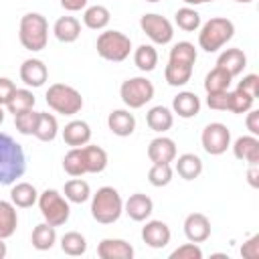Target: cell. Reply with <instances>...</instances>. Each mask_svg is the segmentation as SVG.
Returning a JSON list of instances; mask_svg holds the SVG:
<instances>
[{
	"mask_svg": "<svg viewBox=\"0 0 259 259\" xmlns=\"http://www.w3.org/2000/svg\"><path fill=\"white\" fill-rule=\"evenodd\" d=\"M18 75H20V81L26 87H32L34 89V87H42L47 83L49 69H47V65L40 59H26V61H22Z\"/></svg>",
	"mask_w": 259,
	"mask_h": 259,
	"instance_id": "12",
	"label": "cell"
},
{
	"mask_svg": "<svg viewBox=\"0 0 259 259\" xmlns=\"http://www.w3.org/2000/svg\"><path fill=\"white\" fill-rule=\"evenodd\" d=\"M146 123L152 132L164 134L174 125V113H172V109H168L164 105H154L146 113Z\"/></svg>",
	"mask_w": 259,
	"mask_h": 259,
	"instance_id": "24",
	"label": "cell"
},
{
	"mask_svg": "<svg viewBox=\"0 0 259 259\" xmlns=\"http://www.w3.org/2000/svg\"><path fill=\"white\" fill-rule=\"evenodd\" d=\"M235 2H239V4H249V2H253V0H235Z\"/></svg>",
	"mask_w": 259,
	"mask_h": 259,
	"instance_id": "54",
	"label": "cell"
},
{
	"mask_svg": "<svg viewBox=\"0 0 259 259\" xmlns=\"http://www.w3.org/2000/svg\"><path fill=\"white\" fill-rule=\"evenodd\" d=\"M63 194L69 202H75V204H83L91 198V186L89 182H85L81 176H75L71 180L65 182V188H63Z\"/></svg>",
	"mask_w": 259,
	"mask_h": 259,
	"instance_id": "27",
	"label": "cell"
},
{
	"mask_svg": "<svg viewBox=\"0 0 259 259\" xmlns=\"http://www.w3.org/2000/svg\"><path fill=\"white\" fill-rule=\"evenodd\" d=\"M233 154L245 164H259V138L251 134L237 138L233 142Z\"/></svg>",
	"mask_w": 259,
	"mask_h": 259,
	"instance_id": "19",
	"label": "cell"
},
{
	"mask_svg": "<svg viewBox=\"0 0 259 259\" xmlns=\"http://www.w3.org/2000/svg\"><path fill=\"white\" fill-rule=\"evenodd\" d=\"M170 259H202V249L198 243H184L170 253Z\"/></svg>",
	"mask_w": 259,
	"mask_h": 259,
	"instance_id": "43",
	"label": "cell"
},
{
	"mask_svg": "<svg viewBox=\"0 0 259 259\" xmlns=\"http://www.w3.org/2000/svg\"><path fill=\"white\" fill-rule=\"evenodd\" d=\"M63 140L71 148H79V146L89 144V140H91V127H89V123L83 121V119L69 121L65 125V130H63Z\"/></svg>",
	"mask_w": 259,
	"mask_h": 259,
	"instance_id": "23",
	"label": "cell"
},
{
	"mask_svg": "<svg viewBox=\"0 0 259 259\" xmlns=\"http://www.w3.org/2000/svg\"><path fill=\"white\" fill-rule=\"evenodd\" d=\"M134 65L142 71V73H150L156 69L158 65V51L154 49V45H140L134 51Z\"/></svg>",
	"mask_w": 259,
	"mask_h": 259,
	"instance_id": "33",
	"label": "cell"
},
{
	"mask_svg": "<svg viewBox=\"0 0 259 259\" xmlns=\"http://www.w3.org/2000/svg\"><path fill=\"white\" fill-rule=\"evenodd\" d=\"M123 212V198L113 186H101L91 194V217L101 225H113Z\"/></svg>",
	"mask_w": 259,
	"mask_h": 259,
	"instance_id": "2",
	"label": "cell"
},
{
	"mask_svg": "<svg viewBox=\"0 0 259 259\" xmlns=\"http://www.w3.org/2000/svg\"><path fill=\"white\" fill-rule=\"evenodd\" d=\"M172 176H174V170L170 164H152L148 170V182L156 188L168 186L172 182Z\"/></svg>",
	"mask_w": 259,
	"mask_h": 259,
	"instance_id": "40",
	"label": "cell"
},
{
	"mask_svg": "<svg viewBox=\"0 0 259 259\" xmlns=\"http://www.w3.org/2000/svg\"><path fill=\"white\" fill-rule=\"evenodd\" d=\"M36 121H38V111H34V109H26V111L14 115V125L18 130V134H22V136H34Z\"/></svg>",
	"mask_w": 259,
	"mask_h": 259,
	"instance_id": "42",
	"label": "cell"
},
{
	"mask_svg": "<svg viewBox=\"0 0 259 259\" xmlns=\"http://www.w3.org/2000/svg\"><path fill=\"white\" fill-rule=\"evenodd\" d=\"M231 83H233V77H231L225 69L214 67V69H210V71L206 73V77H204V91H206V93L229 91Z\"/></svg>",
	"mask_w": 259,
	"mask_h": 259,
	"instance_id": "34",
	"label": "cell"
},
{
	"mask_svg": "<svg viewBox=\"0 0 259 259\" xmlns=\"http://www.w3.org/2000/svg\"><path fill=\"white\" fill-rule=\"evenodd\" d=\"M38 200V190L30 182H14L10 190V202L18 208H30Z\"/></svg>",
	"mask_w": 259,
	"mask_h": 259,
	"instance_id": "26",
	"label": "cell"
},
{
	"mask_svg": "<svg viewBox=\"0 0 259 259\" xmlns=\"http://www.w3.org/2000/svg\"><path fill=\"white\" fill-rule=\"evenodd\" d=\"M6 253H8L6 243H4V239H0V259H4V257H6Z\"/></svg>",
	"mask_w": 259,
	"mask_h": 259,
	"instance_id": "52",
	"label": "cell"
},
{
	"mask_svg": "<svg viewBox=\"0 0 259 259\" xmlns=\"http://www.w3.org/2000/svg\"><path fill=\"white\" fill-rule=\"evenodd\" d=\"M168 61L184 63V65H192V67H194V63H196V49H194V45L188 42V40H180V42H176V45L170 49Z\"/></svg>",
	"mask_w": 259,
	"mask_h": 259,
	"instance_id": "38",
	"label": "cell"
},
{
	"mask_svg": "<svg viewBox=\"0 0 259 259\" xmlns=\"http://www.w3.org/2000/svg\"><path fill=\"white\" fill-rule=\"evenodd\" d=\"M30 243H32V247L36 251H49V249H53V245L57 243V231H55V227L49 225V223H38L32 229Z\"/></svg>",
	"mask_w": 259,
	"mask_h": 259,
	"instance_id": "29",
	"label": "cell"
},
{
	"mask_svg": "<svg viewBox=\"0 0 259 259\" xmlns=\"http://www.w3.org/2000/svg\"><path fill=\"white\" fill-rule=\"evenodd\" d=\"M99 259H132L134 247L125 239H101L97 245Z\"/></svg>",
	"mask_w": 259,
	"mask_h": 259,
	"instance_id": "16",
	"label": "cell"
},
{
	"mask_svg": "<svg viewBox=\"0 0 259 259\" xmlns=\"http://www.w3.org/2000/svg\"><path fill=\"white\" fill-rule=\"evenodd\" d=\"M95 49H97V55L103 61L121 63L132 53V40H130L127 34H123L119 30H105L97 36Z\"/></svg>",
	"mask_w": 259,
	"mask_h": 259,
	"instance_id": "7",
	"label": "cell"
},
{
	"mask_svg": "<svg viewBox=\"0 0 259 259\" xmlns=\"http://www.w3.org/2000/svg\"><path fill=\"white\" fill-rule=\"evenodd\" d=\"M154 83L146 77H130L119 87V97L130 109H140L154 99Z\"/></svg>",
	"mask_w": 259,
	"mask_h": 259,
	"instance_id": "8",
	"label": "cell"
},
{
	"mask_svg": "<svg viewBox=\"0 0 259 259\" xmlns=\"http://www.w3.org/2000/svg\"><path fill=\"white\" fill-rule=\"evenodd\" d=\"M192 65H184V63H174L168 61L166 69H164V79L170 87H184L190 77H192Z\"/></svg>",
	"mask_w": 259,
	"mask_h": 259,
	"instance_id": "28",
	"label": "cell"
},
{
	"mask_svg": "<svg viewBox=\"0 0 259 259\" xmlns=\"http://www.w3.org/2000/svg\"><path fill=\"white\" fill-rule=\"evenodd\" d=\"M53 34L59 42H75L81 36V22L75 16H61L53 24Z\"/></svg>",
	"mask_w": 259,
	"mask_h": 259,
	"instance_id": "22",
	"label": "cell"
},
{
	"mask_svg": "<svg viewBox=\"0 0 259 259\" xmlns=\"http://www.w3.org/2000/svg\"><path fill=\"white\" fill-rule=\"evenodd\" d=\"M245 125H247V130H249L251 136H257L259 138V111L257 109H249L247 111Z\"/></svg>",
	"mask_w": 259,
	"mask_h": 259,
	"instance_id": "48",
	"label": "cell"
},
{
	"mask_svg": "<svg viewBox=\"0 0 259 259\" xmlns=\"http://www.w3.org/2000/svg\"><path fill=\"white\" fill-rule=\"evenodd\" d=\"M140 28L142 32L154 42V45H168L174 38V26L172 22L156 12H146L140 16Z\"/></svg>",
	"mask_w": 259,
	"mask_h": 259,
	"instance_id": "9",
	"label": "cell"
},
{
	"mask_svg": "<svg viewBox=\"0 0 259 259\" xmlns=\"http://www.w3.org/2000/svg\"><path fill=\"white\" fill-rule=\"evenodd\" d=\"M148 158L152 164H170L176 158V144L172 138L158 136L148 144Z\"/></svg>",
	"mask_w": 259,
	"mask_h": 259,
	"instance_id": "15",
	"label": "cell"
},
{
	"mask_svg": "<svg viewBox=\"0 0 259 259\" xmlns=\"http://www.w3.org/2000/svg\"><path fill=\"white\" fill-rule=\"evenodd\" d=\"M26 172V154L8 134L0 132V186H12Z\"/></svg>",
	"mask_w": 259,
	"mask_h": 259,
	"instance_id": "1",
	"label": "cell"
},
{
	"mask_svg": "<svg viewBox=\"0 0 259 259\" xmlns=\"http://www.w3.org/2000/svg\"><path fill=\"white\" fill-rule=\"evenodd\" d=\"M174 22L184 32H194L200 28V14L192 6H182L174 14Z\"/></svg>",
	"mask_w": 259,
	"mask_h": 259,
	"instance_id": "36",
	"label": "cell"
},
{
	"mask_svg": "<svg viewBox=\"0 0 259 259\" xmlns=\"http://www.w3.org/2000/svg\"><path fill=\"white\" fill-rule=\"evenodd\" d=\"M14 91H16L14 81L8 79V77H0V105L2 107H6V103L10 101V97H12Z\"/></svg>",
	"mask_w": 259,
	"mask_h": 259,
	"instance_id": "47",
	"label": "cell"
},
{
	"mask_svg": "<svg viewBox=\"0 0 259 259\" xmlns=\"http://www.w3.org/2000/svg\"><path fill=\"white\" fill-rule=\"evenodd\" d=\"M186 6H198V4H206V2H214V0H182Z\"/></svg>",
	"mask_w": 259,
	"mask_h": 259,
	"instance_id": "51",
	"label": "cell"
},
{
	"mask_svg": "<svg viewBox=\"0 0 259 259\" xmlns=\"http://www.w3.org/2000/svg\"><path fill=\"white\" fill-rule=\"evenodd\" d=\"M47 105L61 113V115H75L81 111L83 107V97L81 93L71 87V85H65V83H53L49 89H47Z\"/></svg>",
	"mask_w": 259,
	"mask_h": 259,
	"instance_id": "5",
	"label": "cell"
},
{
	"mask_svg": "<svg viewBox=\"0 0 259 259\" xmlns=\"http://www.w3.org/2000/svg\"><path fill=\"white\" fill-rule=\"evenodd\" d=\"M18 214L10 200H0V239H8L16 233Z\"/></svg>",
	"mask_w": 259,
	"mask_h": 259,
	"instance_id": "30",
	"label": "cell"
},
{
	"mask_svg": "<svg viewBox=\"0 0 259 259\" xmlns=\"http://www.w3.org/2000/svg\"><path fill=\"white\" fill-rule=\"evenodd\" d=\"M206 105L214 111H227L229 109V91L206 93Z\"/></svg>",
	"mask_w": 259,
	"mask_h": 259,
	"instance_id": "44",
	"label": "cell"
},
{
	"mask_svg": "<svg viewBox=\"0 0 259 259\" xmlns=\"http://www.w3.org/2000/svg\"><path fill=\"white\" fill-rule=\"evenodd\" d=\"M241 257H245V259H257L259 257V235H251L241 245Z\"/></svg>",
	"mask_w": 259,
	"mask_h": 259,
	"instance_id": "46",
	"label": "cell"
},
{
	"mask_svg": "<svg viewBox=\"0 0 259 259\" xmlns=\"http://www.w3.org/2000/svg\"><path fill=\"white\" fill-rule=\"evenodd\" d=\"M123 212H125L132 221L144 223V221H148L150 214L154 212V202H152V198H150L148 194L136 192V194H132V196L123 202Z\"/></svg>",
	"mask_w": 259,
	"mask_h": 259,
	"instance_id": "14",
	"label": "cell"
},
{
	"mask_svg": "<svg viewBox=\"0 0 259 259\" xmlns=\"http://www.w3.org/2000/svg\"><path fill=\"white\" fill-rule=\"evenodd\" d=\"M253 103H255V97H251L249 93H245L243 89H235V91H229V109L231 113H247L249 109H253Z\"/></svg>",
	"mask_w": 259,
	"mask_h": 259,
	"instance_id": "39",
	"label": "cell"
},
{
	"mask_svg": "<svg viewBox=\"0 0 259 259\" xmlns=\"http://www.w3.org/2000/svg\"><path fill=\"white\" fill-rule=\"evenodd\" d=\"M38 208H40V214L45 219V223L53 225V227H61L69 221L71 217V206H69V200L55 188H47L38 194V200H36Z\"/></svg>",
	"mask_w": 259,
	"mask_h": 259,
	"instance_id": "6",
	"label": "cell"
},
{
	"mask_svg": "<svg viewBox=\"0 0 259 259\" xmlns=\"http://www.w3.org/2000/svg\"><path fill=\"white\" fill-rule=\"evenodd\" d=\"M18 40L26 51L38 53L49 42V22L38 12H26L18 24Z\"/></svg>",
	"mask_w": 259,
	"mask_h": 259,
	"instance_id": "3",
	"label": "cell"
},
{
	"mask_svg": "<svg viewBox=\"0 0 259 259\" xmlns=\"http://www.w3.org/2000/svg\"><path fill=\"white\" fill-rule=\"evenodd\" d=\"M4 123V109H2V105H0V125Z\"/></svg>",
	"mask_w": 259,
	"mask_h": 259,
	"instance_id": "53",
	"label": "cell"
},
{
	"mask_svg": "<svg viewBox=\"0 0 259 259\" xmlns=\"http://www.w3.org/2000/svg\"><path fill=\"white\" fill-rule=\"evenodd\" d=\"M235 34V24L233 20L225 18V16H214L210 20H206L200 26L198 32V47L204 53H217L219 49H223Z\"/></svg>",
	"mask_w": 259,
	"mask_h": 259,
	"instance_id": "4",
	"label": "cell"
},
{
	"mask_svg": "<svg viewBox=\"0 0 259 259\" xmlns=\"http://www.w3.org/2000/svg\"><path fill=\"white\" fill-rule=\"evenodd\" d=\"M184 235L190 243H204L210 237V221L202 212H190L184 219Z\"/></svg>",
	"mask_w": 259,
	"mask_h": 259,
	"instance_id": "13",
	"label": "cell"
},
{
	"mask_svg": "<svg viewBox=\"0 0 259 259\" xmlns=\"http://www.w3.org/2000/svg\"><path fill=\"white\" fill-rule=\"evenodd\" d=\"M107 127L111 130L113 136L127 138L136 130V117H134V113L130 109H113L107 115Z\"/></svg>",
	"mask_w": 259,
	"mask_h": 259,
	"instance_id": "18",
	"label": "cell"
},
{
	"mask_svg": "<svg viewBox=\"0 0 259 259\" xmlns=\"http://www.w3.org/2000/svg\"><path fill=\"white\" fill-rule=\"evenodd\" d=\"M146 2H152V4H156V2H160V0H146Z\"/></svg>",
	"mask_w": 259,
	"mask_h": 259,
	"instance_id": "55",
	"label": "cell"
},
{
	"mask_svg": "<svg viewBox=\"0 0 259 259\" xmlns=\"http://www.w3.org/2000/svg\"><path fill=\"white\" fill-rule=\"evenodd\" d=\"M79 148H81V158H83L87 174H99L107 168V152L101 146L85 144V146H79Z\"/></svg>",
	"mask_w": 259,
	"mask_h": 259,
	"instance_id": "20",
	"label": "cell"
},
{
	"mask_svg": "<svg viewBox=\"0 0 259 259\" xmlns=\"http://www.w3.org/2000/svg\"><path fill=\"white\" fill-rule=\"evenodd\" d=\"M59 134V121L53 113L47 111H38V121H36V130H34V138L40 142H53Z\"/></svg>",
	"mask_w": 259,
	"mask_h": 259,
	"instance_id": "31",
	"label": "cell"
},
{
	"mask_svg": "<svg viewBox=\"0 0 259 259\" xmlns=\"http://www.w3.org/2000/svg\"><path fill=\"white\" fill-rule=\"evenodd\" d=\"M109 20H111V14H109V10H107L105 6H101V4L89 6V8H85V12H83V24H85L87 28H91V30H103V28L109 24Z\"/></svg>",
	"mask_w": 259,
	"mask_h": 259,
	"instance_id": "32",
	"label": "cell"
},
{
	"mask_svg": "<svg viewBox=\"0 0 259 259\" xmlns=\"http://www.w3.org/2000/svg\"><path fill=\"white\" fill-rule=\"evenodd\" d=\"M34 103H36V97L32 95L30 89H16L12 93V97H10V101L6 103V109L12 115H16V113H22L26 109H32Z\"/></svg>",
	"mask_w": 259,
	"mask_h": 259,
	"instance_id": "37",
	"label": "cell"
},
{
	"mask_svg": "<svg viewBox=\"0 0 259 259\" xmlns=\"http://www.w3.org/2000/svg\"><path fill=\"white\" fill-rule=\"evenodd\" d=\"M247 182L251 188H259V164H249L247 168Z\"/></svg>",
	"mask_w": 259,
	"mask_h": 259,
	"instance_id": "49",
	"label": "cell"
},
{
	"mask_svg": "<svg viewBox=\"0 0 259 259\" xmlns=\"http://www.w3.org/2000/svg\"><path fill=\"white\" fill-rule=\"evenodd\" d=\"M172 239V231L164 221H146L142 227V241L152 249H164Z\"/></svg>",
	"mask_w": 259,
	"mask_h": 259,
	"instance_id": "11",
	"label": "cell"
},
{
	"mask_svg": "<svg viewBox=\"0 0 259 259\" xmlns=\"http://www.w3.org/2000/svg\"><path fill=\"white\" fill-rule=\"evenodd\" d=\"M61 251L65 255H71V257H79V255H85L87 251V239L77 233V231H69L61 237Z\"/></svg>",
	"mask_w": 259,
	"mask_h": 259,
	"instance_id": "35",
	"label": "cell"
},
{
	"mask_svg": "<svg viewBox=\"0 0 259 259\" xmlns=\"http://www.w3.org/2000/svg\"><path fill=\"white\" fill-rule=\"evenodd\" d=\"M89 0H61V6L67 10V12H79L87 6Z\"/></svg>",
	"mask_w": 259,
	"mask_h": 259,
	"instance_id": "50",
	"label": "cell"
},
{
	"mask_svg": "<svg viewBox=\"0 0 259 259\" xmlns=\"http://www.w3.org/2000/svg\"><path fill=\"white\" fill-rule=\"evenodd\" d=\"M217 67L225 69V71L235 79V77L241 75L243 69L247 67V55H245L241 49H237V47L225 49V51L219 55V59H217Z\"/></svg>",
	"mask_w": 259,
	"mask_h": 259,
	"instance_id": "21",
	"label": "cell"
},
{
	"mask_svg": "<svg viewBox=\"0 0 259 259\" xmlns=\"http://www.w3.org/2000/svg\"><path fill=\"white\" fill-rule=\"evenodd\" d=\"M63 170L69 174V176H83L87 174L85 172V164H83V158H81V148H71L65 158H63Z\"/></svg>",
	"mask_w": 259,
	"mask_h": 259,
	"instance_id": "41",
	"label": "cell"
},
{
	"mask_svg": "<svg viewBox=\"0 0 259 259\" xmlns=\"http://www.w3.org/2000/svg\"><path fill=\"white\" fill-rule=\"evenodd\" d=\"M239 89H243L245 93H249L251 97H259V75H255V73H249V75H245L241 81H239V85H237Z\"/></svg>",
	"mask_w": 259,
	"mask_h": 259,
	"instance_id": "45",
	"label": "cell"
},
{
	"mask_svg": "<svg viewBox=\"0 0 259 259\" xmlns=\"http://www.w3.org/2000/svg\"><path fill=\"white\" fill-rule=\"evenodd\" d=\"M174 160H176L174 170H176V174L182 180H188L190 182V180H194V178H198L202 174V160L196 154L186 152V154H182V156H178Z\"/></svg>",
	"mask_w": 259,
	"mask_h": 259,
	"instance_id": "25",
	"label": "cell"
},
{
	"mask_svg": "<svg viewBox=\"0 0 259 259\" xmlns=\"http://www.w3.org/2000/svg\"><path fill=\"white\" fill-rule=\"evenodd\" d=\"M200 144L206 154L221 156L231 146V130L221 121H210L204 125L202 134H200Z\"/></svg>",
	"mask_w": 259,
	"mask_h": 259,
	"instance_id": "10",
	"label": "cell"
},
{
	"mask_svg": "<svg viewBox=\"0 0 259 259\" xmlns=\"http://www.w3.org/2000/svg\"><path fill=\"white\" fill-rule=\"evenodd\" d=\"M172 113H176L182 119L196 117L200 113V97L192 91H180L172 99Z\"/></svg>",
	"mask_w": 259,
	"mask_h": 259,
	"instance_id": "17",
	"label": "cell"
}]
</instances>
